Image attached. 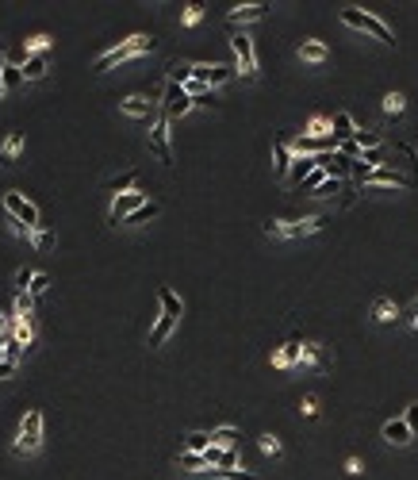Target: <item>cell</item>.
Masks as SVG:
<instances>
[{"instance_id": "cell-1", "label": "cell", "mask_w": 418, "mask_h": 480, "mask_svg": "<svg viewBox=\"0 0 418 480\" xmlns=\"http://www.w3.org/2000/svg\"><path fill=\"white\" fill-rule=\"evenodd\" d=\"M157 296H162V315H157L154 331H150V346H165V338H169V334L177 331V323H181V296L173 289H162Z\"/></svg>"}, {"instance_id": "cell-2", "label": "cell", "mask_w": 418, "mask_h": 480, "mask_svg": "<svg viewBox=\"0 0 418 480\" xmlns=\"http://www.w3.org/2000/svg\"><path fill=\"white\" fill-rule=\"evenodd\" d=\"M150 50H154V39H150V35H131V39H123L119 46H112L107 54H100L96 69H112V66H119V62H127V58L150 54Z\"/></svg>"}, {"instance_id": "cell-3", "label": "cell", "mask_w": 418, "mask_h": 480, "mask_svg": "<svg viewBox=\"0 0 418 480\" xmlns=\"http://www.w3.org/2000/svg\"><path fill=\"white\" fill-rule=\"evenodd\" d=\"M342 24L345 27H357V31H369L372 39H380L384 46H395V35L384 19H376L372 12H361V8H342Z\"/></svg>"}, {"instance_id": "cell-4", "label": "cell", "mask_w": 418, "mask_h": 480, "mask_svg": "<svg viewBox=\"0 0 418 480\" xmlns=\"http://www.w3.org/2000/svg\"><path fill=\"white\" fill-rule=\"evenodd\" d=\"M315 231H322L319 216L292 219V223H280V219H269V223H265V234H269V239H304V234H315Z\"/></svg>"}, {"instance_id": "cell-5", "label": "cell", "mask_w": 418, "mask_h": 480, "mask_svg": "<svg viewBox=\"0 0 418 480\" xmlns=\"http://www.w3.org/2000/svg\"><path fill=\"white\" fill-rule=\"evenodd\" d=\"M42 446V411H27L24 422H19L16 431V454H35V449Z\"/></svg>"}, {"instance_id": "cell-6", "label": "cell", "mask_w": 418, "mask_h": 480, "mask_svg": "<svg viewBox=\"0 0 418 480\" xmlns=\"http://www.w3.org/2000/svg\"><path fill=\"white\" fill-rule=\"evenodd\" d=\"M4 212H8L16 223H24L27 231H39V207L31 204V200H24L19 192H4Z\"/></svg>"}, {"instance_id": "cell-7", "label": "cell", "mask_w": 418, "mask_h": 480, "mask_svg": "<svg viewBox=\"0 0 418 480\" xmlns=\"http://www.w3.org/2000/svg\"><path fill=\"white\" fill-rule=\"evenodd\" d=\"M146 204H150L146 192H139V189H134V192H123V196H115V200H112V212H107V219L119 227V223H127V219H131L139 207H146Z\"/></svg>"}, {"instance_id": "cell-8", "label": "cell", "mask_w": 418, "mask_h": 480, "mask_svg": "<svg viewBox=\"0 0 418 480\" xmlns=\"http://www.w3.org/2000/svg\"><path fill=\"white\" fill-rule=\"evenodd\" d=\"M162 108H165L162 116H165V119H169V123H173V119L189 116V112L196 108V104H192V96H189V92L181 89V85H165V100H162Z\"/></svg>"}, {"instance_id": "cell-9", "label": "cell", "mask_w": 418, "mask_h": 480, "mask_svg": "<svg viewBox=\"0 0 418 480\" xmlns=\"http://www.w3.org/2000/svg\"><path fill=\"white\" fill-rule=\"evenodd\" d=\"M230 46H234V54H238V66H242V74H246V77H257V54H254V39L238 31L234 39H230Z\"/></svg>"}, {"instance_id": "cell-10", "label": "cell", "mask_w": 418, "mask_h": 480, "mask_svg": "<svg viewBox=\"0 0 418 480\" xmlns=\"http://www.w3.org/2000/svg\"><path fill=\"white\" fill-rule=\"evenodd\" d=\"M150 150H154V154L162 157L165 166L173 162V150H169V119H165V116L157 119L154 127H150Z\"/></svg>"}, {"instance_id": "cell-11", "label": "cell", "mask_w": 418, "mask_h": 480, "mask_svg": "<svg viewBox=\"0 0 418 480\" xmlns=\"http://www.w3.org/2000/svg\"><path fill=\"white\" fill-rule=\"evenodd\" d=\"M315 169H319V154H299L292 162V169H288V185H304Z\"/></svg>"}, {"instance_id": "cell-12", "label": "cell", "mask_w": 418, "mask_h": 480, "mask_svg": "<svg viewBox=\"0 0 418 480\" xmlns=\"http://www.w3.org/2000/svg\"><path fill=\"white\" fill-rule=\"evenodd\" d=\"M272 12V4H238V8H230V24H250V19H265Z\"/></svg>"}, {"instance_id": "cell-13", "label": "cell", "mask_w": 418, "mask_h": 480, "mask_svg": "<svg viewBox=\"0 0 418 480\" xmlns=\"http://www.w3.org/2000/svg\"><path fill=\"white\" fill-rule=\"evenodd\" d=\"M299 354H304V342L292 338V342H284V346L272 354V365H277V369H292V365H299Z\"/></svg>"}, {"instance_id": "cell-14", "label": "cell", "mask_w": 418, "mask_h": 480, "mask_svg": "<svg viewBox=\"0 0 418 480\" xmlns=\"http://www.w3.org/2000/svg\"><path fill=\"white\" fill-rule=\"evenodd\" d=\"M384 438L392 442V446H407L415 434H410V427H407V419H392V422H384Z\"/></svg>"}, {"instance_id": "cell-15", "label": "cell", "mask_w": 418, "mask_h": 480, "mask_svg": "<svg viewBox=\"0 0 418 480\" xmlns=\"http://www.w3.org/2000/svg\"><path fill=\"white\" fill-rule=\"evenodd\" d=\"M19 150H24V135L8 131V139H4V146H0V166H12V162L19 157Z\"/></svg>"}, {"instance_id": "cell-16", "label": "cell", "mask_w": 418, "mask_h": 480, "mask_svg": "<svg viewBox=\"0 0 418 480\" xmlns=\"http://www.w3.org/2000/svg\"><path fill=\"white\" fill-rule=\"evenodd\" d=\"M330 135H334V139H345V142L357 135V127H353V116H349V112H338V116L330 119Z\"/></svg>"}, {"instance_id": "cell-17", "label": "cell", "mask_w": 418, "mask_h": 480, "mask_svg": "<svg viewBox=\"0 0 418 480\" xmlns=\"http://www.w3.org/2000/svg\"><path fill=\"white\" fill-rule=\"evenodd\" d=\"M119 112H127V116H134V119H150V100L146 96H127V100H119Z\"/></svg>"}, {"instance_id": "cell-18", "label": "cell", "mask_w": 418, "mask_h": 480, "mask_svg": "<svg viewBox=\"0 0 418 480\" xmlns=\"http://www.w3.org/2000/svg\"><path fill=\"white\" fill-rule=\"evenodd\" d=\"M326 42H319V39H307L304 46H299V58L304 62H315V66H319V62H326Z\"/></svg>"}, {"instance_id": "cell-19", "label": "cell", "mask_w": 418, "mask_h": 480, "mask_svg": "<svg viewBox=\"0 0 418 480\" xmlns=\"http://www.w3.org/2000/svg\"><path fill=\"white\" fill-rule=\"evenodd\" d=\"M134 181H139V169H127V173L112 177V181H107V189H112L115 196H123V192H134Z\"/></svg>"}, {"instance_id": "cell-20", "label": "cell", "mask_w": 418, "mask_h": 480, "mask_svg": "<svg viewBox=\"0 0 418 480\" xmlns=\"http://www.w3.org/2000/svg\"><path fill=\"white\" fill-rule=\"evenodd\" d=\"M299 365H315V369H322L326 365V354H322L319 342H304V354H299Z\"/></svg>"}, {"instance_id": "cell-21", "label": "cell", "mask_w": 418, "mask_h": 480, "mask_svg": "<svg viewBox=\"0 0 418 480\" xmlns=\"http://www.w3.org/2000/svg\"><path fill=\"white\" fill-rule=\"evenodd\" d=\"M238 438H242V434H238L234 427H219V431H211V446H219V449H234Z\"/></svg>"}, {"instance_id": "cell-22", "label": "cell", "mask_w": 418, "mask_h": 480, "mask_svg": "<svg viewBox=\"0 0 418 480\" xmlns=\"http://www.w3.org/2000/svg\"><path fill=\"white\" fill-rule=\"evenodd\" d=\"M50 46H54V39H50V35H31V39L24 42L27 58H42V54H46Z\"/></svg>"}, {"instance_id": "cell-23", "label": "cell", "mask_w": 418, "mask_h": 480, "mask_svg": "<svg viewBox=\"0 0 418 480\" xmlns=\"http://www.w3.org/2000/svg\"><path fill=\"white\" fill-rule=\"evenodd\" d=\"M12 338L27 350V346H31V338H35V323H31V319H16V323H12Z\"/></svg>"}, {"instance_id": "cell-24", "label": "cell", "mask_w": 418, "mask_h": 480, "mask_svg": "<svg viewBox=\"0 0 418 480\" xmlns=\"http://www.w3.org/2000/svg\"><path fill=\"white\" fill-rule=\"evenodd\" d=\"M395 315H399V307H395L392 300H376V307H372V319H376V323H392Z\"/></svg>"}, {"instance_id": "cell-25", "label": "cell", "mask_w": 418, "mask_h": 480, "mask_svg": "<svg viewBox=\"0 0 418 480\" xmlns=\"http://www.w3.org/2000/svg\"><path fill=\"white\" fill-rule=\"evenodd\" d=\"M177 465H181L184 472H200V469H207L204 454H189V449H181V457H177Z\"/></svg>"}, {"instance_id": "cell-26", "label": "cell", "mask_w": 418, "mask_h": 480, "mask_svg": "<svg viewBox=\"0 0 418 480\" xmlns=\"http://www.w3.org/2000/svg\"><path fill=\"white\" fill-rule=\"evenodd\" d=\"M272 154H277V169L288 177V169H292V162H295V157H292V146H288V142H277V146H272Z\"/></svg>"}, {"instance_id": "cell-27", "label": "cell", "mask_w": 418, "mask_h": 480, "mask_svg": "<svg viewBox=\"0 0 418 480\" xmlns=\"http://www.w3.org/2000/svg\"><path fill=\"white\" fill-rule=\"evenodd\" d=\"M42 77H46V58H27L24 81H42Z\"/></svg>"}, {"instance_id": "cell-28", "label": "cell", "mask_w": 418, "mask_h": 480, "mask_svg": "<svg viewBox=\"0 0 418 480\" xmlns=\"http://www.w3.org/2000/svg\"><path fill=\"white\" fill-rule=\"evenodd\" d=\"M35 315V296L31 292H16V319H31Z\"/></svg>"}, {"instance_id": "cell-29", "label": "cell", "mask_w": 418, "mask_h": 480, "mask_svg": "<svg viewBox=\"0 0 418 480\" xmlns=\"http://www.w3.org/2000/svg\"><path fill=\"white\" fill-rule=\"evenodd\" d=\"M31 239H35V250H39V254H50V250H54V231H50V227H39Z\"/></svg>"}, {"instance_id": "cell-30", "label": "cell", "mask_w": 418, "mask_h": 480, "mask_svg": "<svg viewBox=\"0 0 418 480\" xmlns=\"http://www.w3.org/2000/svg\"><path fill=\"white\" fill-rule=\"evenodd\" d=\"M380 142H384V139H380L376 131H357V135H353V146H357V150H376Z\"/></svg>"}, {"instance_id": "cell-31", "label": "cell", "mask_w": 418, "mask_h": 480, "mask_svg": "<svg viewBox=\"0 0 418 480\" xmlns=\"http://www.w3.org/2000/svg\"><path fill=\"white\" fill-rule=\"evenodd\" d=\"M403 108H407V96H403V92H387L384 96V116H399Z\"/></svg>"}, {"instance_id": "cell-32", "label": "cell", "mask_w": 418, "mask_h": 480, "mask_svg": "<svg viewBox=\"0 0 418 480\" xmlns=\"http://www.w3.org/2000/svg\"><path fill=\"white\" fill-rule=\"evenodd\" d=\"M211 446V434H189V438H184V449H189V454H204V449Z\"/></svg>"}, {"instance_id": "cell-33", "label": "cell", "mask_w": 418, "mask_h": 480, "mask_svg": "<svg viewBox=\"0 0 418 480\" xmlns=\"http://www.w3.org/2000/svg\"><path fill=\"white\" fill-rule=\"evenodd\" d=\"M234 77V66H211V74H207V89H215V85L230 81Z\"/></svg>"}, {"instance_id": "cell-34", "label": "cell", "mask_w": 418, "mask_h": 480, "mask_svg": "<svg viewBox=\"0 0 418 480\" xmlns=\"http://www.w3.org/2000/svg\"><path fill=\"white\" fill-rule=\"evenodd\" d=\"M307 139H330V119H311L307 123Z\"/></svg>"}, {"instance_id": "cell-35", "label": "cell", "mask_w": 418, "mask_h": 480, "mask_svg": "<svg viewBox=\"0 0 418 480\" xmlns=\"http://www.w3.org/2000/svg\"><path fill=\"white\" fill-rule=\"evenodd\" d=\"M19 81H24V69H19V66H4V77H0V85H4V89H16Z\"/></svg>"}, {"instance_id": "cell-36", "label": "cell", "mask_w": 418, "mask_h": 480, "mask_svg": "<svg viewBox=\"0 0 418 480\" xmlns=\"http://www.w3.org/2000/svg\"><path fill=\"white\" fill-rule=\"evenodd\" d=\"M257 446H261V454H265V457H277V454H280V438H277V434H265V438L257 442Z\"/></svg>"}, {"instance_id": "cell-37", "label": "cell", "mask_w": 418, "mask_h": 480, "mask_svg": "<svg viewBox=\"0 0 418 480\" xmlns=\"http://www.w3.org/2000/svg\"><path fill=\"white\" fill-rule=\"evenodd\" d=\"M211 477H223V480H257L254 472H238V469H211Z\"/></svg>"}, {"instance_id": "cell-38", "label": "cell", "mask_w": 418, "mask_h": 480, "mask_svg": "<svg viewBox=\"0 0 418 480\" xmlns=\"http://www.w3.org/2000/svg\"><path fill=\"white\" fill-rule=\"evenodd\" d=\"M46 289H50V277L46 273H35L31 277V289H27V292H31V296H42Z\"/></svg>"}, {"instance_id": "cell-39", "label": "cell", "mask_w": 418, "mask_h": 480, "mask_svg": "<svg viewBox=\"0 0 418 480\" xmlns=\"http://www.w3.org/2000/svg\"><path fill=\"white\" fill-rule=\"evenodd\" d=\"M154 216H157V204L150 200V204H146V207H139V212H134V216L127 219V223H142V219H154Z\"/></svg>"}, {"instance_id": "cell-40", "label": "cell", "mask_w": 418, "mask_h": 480, "mask_svg": "<svg viewBox=\"0 0 418 480\" xmlns=\"http://www.w3.org/2000/svg\"><path fill=\"white\" fill-rule=\"evenodd\" d=\"M200 16H204V4H189V8H184V27H196Z\"/></svg>"}, {"instance_id": "cell-41", "label": "cell", "mask_w": 418, "mask_h": 480, "mask_svg": "<svg viewBox=\"0 0 418 480\" xmlns=\"http://www.w3.org/2000/svg\"><path fill=\"white\" fill-rule=\"evenodd\" d=\"M238 465V446L234 449H223V457H219V465H215V469H234Z\"/></svg>"}, {"instance_id": "cell-42", "label": "cell", "mask_w": 418, "mask_h": 480, "mask_svg": "<svg viewBox=\"0 0 418 480\" xmlns=\"http://www.w3.org/2000/svg\"><path fill=\"white\" fill-rule=\"evenodd\" d=\"M31 269H19V273H16V292H27V289H31Z\"/></svg>"}, {"instance_id": "cell-43", "label": "cell", "mask_w": 418, "mask_h": 480, "mask_svg": "<svg viewBox=\"0 0 418 480\" xmlns=\"http://www.w3.org/2000/svg\"><path fill=\"white\" fill-rule=\"evenodd\" d=\"M403 419H407L410 434H418V404H410V407H407V415H403Z\"/></svg>"}, {"instance_id": "cell-44", "label": "cell", "mask_w": 418, "mask_h": 480, "mask_svg": "<svg viewBox=\"0 0 418 480\" xmlns=\"http://www.w3.org/2000/svg\"><path fill=\"white\" fill-rule=\"evenodd\" d=\"M345 472H349V477H361V461H357V457H349V461H345Z\"/></svg>"}, {"instance_id": "cell-45", "label": "cell", "mask_w": 418, "mask_h": 480, "mask_svg": "<svg viewBox=\"0 0 418 480\" xmlns=\"http://www.w3.org/2000/svg\"><path fill=\"white\" fill-rule=\"evenodd\" d=\"M299 411H304V415H315V411H319V404H315V400H311V396H307V400H304V404H299Z\"/></svg>"}, {"instance_id": "cell-46", "label": "cell", "mask_w": 418, "mask_h": 480, "mask_svg": "<svg viewBox=\"0 0 418 480\" xmlns=\"http://www.w3.org/2000/svg\"><path fill=\"white\" fill-rule=\"evenodd\" d=\"M0 334H8V319L4 315H0Z\"/></svg>"}, {"instance_id": "cell-47", "label": "cell", "mask_w": 418, "mask_h": 480, "mask_svg": "<svg viewBox=\"0 0 418 480\" xmlns=\"http://www.w3.org/2000/svg\"><path fill=\"white\" fill-rule=\"evenodd\" d=\"M0 361H8V350H4V342H0Z\"/></svg>"}, {"instance_id": "cell-48", "label": "cell", "mask_w": 418, "mask_h": 480, "mask_svg": "<svg viewBox=\"0 0 418 480\" xmlns=\"http://www.w3.org/2000/svg\"><path fill=\"white\" fill-rule=\"evenodd\" d=\"M4 66H8V62H4V50H0V77H4Z\"/></svg>"}, {"instance_id": "cell-49", "label": "cell", "mask_w": 418, "mask_h": 480, "mask_svg": "<svg viewBox=\"0 0 418 480\" xmlns=\"http://www.w3.org/2000/svg\"><path fill=\"white\" fill-rule=\"evenodd\" d=\"M415 331H418V307H415Z\"/></svg>"}, {"instance_id": "cell-50", "label": "cell", "mask_w": 418, "mask_h": 480, "mask_svg": "<svg viewBox=\"0 0 418 480\" xmlns=\"http://www.w3.org/2000/svg\"><path fill=\"white\" fill-rule=\"evenodd\" d=\"M4 92H8V89H4V85H0V96H4Z\"/></svg>"}]
</instances>
